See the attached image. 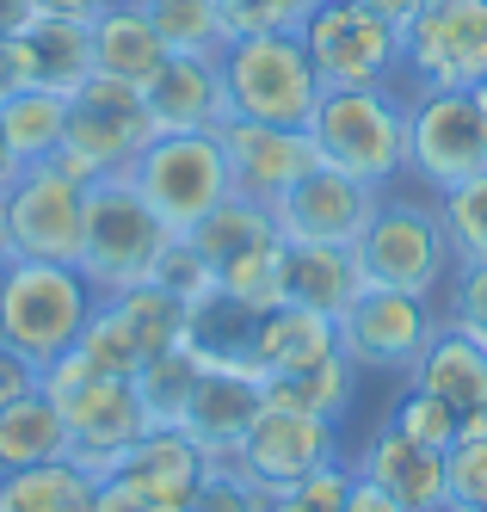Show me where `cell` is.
<instances>
[{
    "label": "cell",
    "mask_w": 487,
    "mask_h": 512,
    "mask_svg": "<svg viewBox=\"0 0 487 512\" xmlns=\"http://www.w3.org/2000/svg\"><path fill=\"white\" fill-rule=\"evenodd\" d=\"M309 142L321 167H340L364 186H401L407 179V93L395 87H327L315 118H309Z\"/></svg>",
    "instance_id": "1"
},
{
    "label": "cell",
    "mask_w": 487,
    "mask_h": 512,
    "mask_svg": "<svg viewBox=\"0 0 487 512\" xmlns=\"http://www.w3.org/2000/svg\"><path fill=\"white\" fill-rule=\"evenodd\" d=\"M99 290L81 266L56 260H0V346L25 352L37 371L81 346Z\"/></svg>",
    "instance_id": "2"
},
{
    "label": "cell",
    "mask_w": 487,
    "mask_h": 512,
    "mask_svg": "<svg viewBox=\"0 0 487 512\" xmlns=\"http://www.w3.org/2000/svg\"><path fill=\"white\" fill-rule=\"evenodd\" d=\"M358 266H364V284L377 290H407V297H432L444 278L457 272V253H451V235H444V216H438V198L420 192V186H389L377 216L364 223L358 235Z\"/></svg>",
    "instance_id": "3"
},
{
    "label": "cell",
    "mask_w": 487,
    "mask_h": 512,
    "mask_svg": "<svg viewBox=\"0 0 487 512\" xmlns=\"http://www.w3.org/2000/svg\"><path fill=\"white\" fill-rule=\"evenodd\" d=\"M216 62H222V87H229V118L309 130L327 93L296 31H247V38L222 44Z\"/></svg>",
    "instance_id": "4"
},
{
    "label": "cell",
    "mask_w": 487,
    "mask_h": 512,
    "mask_svg": "<svg viewBox=\"0 0 487 512\" xmlns=\"http://www.w3.org/2000/svg\"><path fill=\"white\" fill-rule=\"evenodd\" d=\"M44 395L68 420V457L87 463L93 475H111L118 457L155 426L136 383L130 377H99L81 352H62L56 364H44Z\"/></svg>",
    "instance_id": "5"
},
{
    "label": "cell",
    "mask_w": 487,
    "mask_h": 512,
    "mask_svg": "<svg viewBox=\"0 0 487 512\" xmlns=\"http://www.w3.org/2000/svg\"><path fill=\"white\" fill-rule=\"evenodd\" d=\"M167 241H173V229L148 210V198L130 186V179H93L81 260L74 266L87 272V284L99 290V297H118V290H130V284H148Z\"/></svg>",
    "instance_id": "6"
},
{
    "label": "cell",
    "mask_w": 487,
    "mask_h": 512,
    "mask_svg": "<svg viewBox=\"0 0 487 512\" xmlns=\"http://www.w3.org/2000/svg\"><path fill=\"white\" fill-rule=\"evenodd\" d=\"M124 179L148 198V210H155L173 235L198 229L222 198H235L229 155H222V136L216 130H167V136H155L130 161Z\"/></svg>",
    "instance_id": "7"
},
{
    "label": "cell",
    "mask_w": 487,
    "mask_h": 512,
    "mask_svg": "<svg viewBox=\"0 0 487 512\" xmlns=\"http://www.w3.org/2000/svg\"><path fill=\"white\" fill-rule=\"evenodd\" d=\"M487 81V0H420L401 19L407 93H475Z\"/></svg>",
    "instance_id": "8"
},
{
    "label": "cell",
    "mask_w": 487,
    "mask_h": 512,
    "mask_svg": "<svg viewBox=\"0 0 487 512\" xmlns=\"http://www.w3.org/2000/svg\"><path fill=\"white\" fill-rule=\"evenodd\" d=\"M481 173H487L481 99L475 93H407V186L444 198Z\"/></svg>",
    "instance_id": "9"
},
{
    "label": "cell",
    "mask_w": 487,
    "mask_h": 512,
    "mask_svg": "<svg viewBox=\"0 0 487 512\" xmlns=\"http://www.w3.org/2000/svg\"><path fill=\"white\" fill-rule=\"evenodd\" d=\"M321 87H395L401 81V25L364 0H315L296 25Z\"/></svg>",
    "instance_id": "10"
},
{
    "label": "cell",
    "mask_w": 487,
    "mask_h": 512,
    "mask_svg": "<svg viewBox=\"0 0 487 512\" xmlns=\"http://www.w3.org/2000/svg\"><path fill=\"white\" fill-rule=\"evenodd\" d=\"M87 192H93V179L74 173L62 155L19 167L13 192L0 198V210H7V247H13V260H56V266L81 260Z\"/></svg>",
    "instance_id": "11"
},
{
    "label": "cell",
    "mask_w": 487,
    "mask_h": 512,
    "mask_svg": "<svg viewBox=\"0 0 487 512\" xmlns=\"http://www.w3.org/2000/svg\"><path fill=\"white\" fill-rule=\"evenodd\" d=\"M155 142V118L142 105V87L93 75L68 93V136H62V161L87 179H124L130 161Z\"/></svg>",
    "instance_id": "12"
},
{
    "label": "cell",
    "mask_w": 487,
    "mask_h": 512,
    "mask_svg": "<svg viewBox=\"0 0 487 512\" xmlns=\"http://www.w3.org/2000/svg\"><path fill=\"white\" fill-rule=\"evenodd\" d=\"M438 334V303L432 297H407V290H377L364 284V297L340 315V352L358 364L364 377H414L420 352Z\"/></svg>",
    "instance_id": "13"
},
{
    "label": "cell",
    "mask_w": 487,
    "mask_h": 512,
    "mask_svg": "<svg viewBox=\"0 0 487 512\" xmlns=\"http://www.w3.org/2000/svg\"><path fill=\"white\" fill-rule=\"evenodd\" d=\"M377 204H383L377 186H364V179H352L340 167H309L272 204V223L290 247H358Z\"/></svg>",
    "instance_id": "14"
},
{
    "label": "cell",
    "mask_w": 487,
    "mask_h": 512,
    "mask_svg": "<svg viewBox=\"0 0 487 512\" xmlns=\"http://www.w3.org/2000/svg\"><path fill=\"white\" fill-rule=\"evenodd\" d=\"M327 457H340V426L321 420V414H303L290 401H266V414L247 426V438L235 445V469L247 482H259L266 494L303 482L309 469H321Z\"/></svg>",
    "instance_id": "15"
},
{
    "label": "cell",
    "mask_w": 487,
    "mask_h": 512,
    "mask_svg": "<svg viewBox=\"0 0 487 512\" xmlns=\"http://www.w3.org/2000/svg\"><path fill=\"white\" fill-rule=\"evenodd\" d=\"M216 136H222V155H229V186H235V198H253V204H278L309 167H321L309 130L222 118Z\"/></svg>",
    "instance_id": "16"
},
{
    "label": "cell",
    "mask_w": 487,
    "mask_h": 512,
    "mask_svg": "<svg viewBox=\"0 0 487 512\" xmlns=\"http://www.w3.org/2000/svg\"><path fill=\"white\" fill-rule=\"evenodd\" d=\"M259 414H266V377L247 371V364H204V377H198L192 401H185V414H179V432L192 438L210 463H229Z\"/></svg>",
    "instance_id": "17"
},
{
    "label": "cell",
    "mask_w": 487,
    "mask_h": 512,
    "mask_svg": "<svg viewBox=\"0 0 487 512\" xmlns=\"http://www.w3.org/2000/svg\"><path fill=\"white\" fill-rule=\"evenodd\" d=\"M352 469L364 482H377L395 506L407 512H451V482H444V451L420 445V438H407L401 426L377 420L364 432V445L346 451Z\"/></svg>",
    "instance_id": "18"
},
{
    "label": "cell",
    "mask_w": 487,
    "mask_h": 512,
    "mask_svg": "<svg viewBox=\"0 0 487 512\" xmlns=\"http://www.w3.org/2000/svg\"><path fill=\"white\" fill-rule=\"evenodd\" d=\"M204 475H210V457L179 426H148L136 445L118 457V469H111L105 482H124V488L148 494V500L167 506V512H185V506H192V494L204 488Z\"/></svg>",
    "instance_id": "19"
},
{
    "label": "cell",
    "mask_w": 487,
    "mask_h": 512,
    "mask_svg": "<svg viewBox=\"0 0 487 512\" xmlns=\"http://www.w3.org/2000/svg\"><path fill=\"white\" fill-rule=\"evenodd\" d=\"M142 105L155 118V136L167 130H222L229 118V87H222L216 56H167L161 75L142 87Z\"/></svg>",
    "instance_id": "20"
},
{
    "label": "cell",
    "mask_w": 487,
    "mask_h": 512,
    "mask_svg": "<svg viewBox=\"0 0 487 512\" xmlns=\"http://www.w3.org/2000/svg\"><path fill=\"white\" fill-rule=\"evenodd\" d=\"M333 352H340V321L321 309H303V303H278L253 321L247 364L259 377H290V371H309V364H321Z\"/></svg>",
    "instance_id": "21"
},
{
    "label": "cell",
    "mask_w": 487,
    "mask_h": 512,
    "mask_svg": "<svg viewBox=\"0 0 487 512\" xmlns=\"http://www.w3.org/2000/svg\"><path fill=\"white\" fill-rule=\"evenodd\" d=\"M167 56L173 50L161 44V31H155V19H148L142 0H111V7L93 19V75L148 87L161 75Z\"/></svg>",
    "instance_id": "22"
},
{
    "label": "cell",
    "mask_w": 487,
    "mask_h": 512,
    "mask_svg": "<svg viewBox=\"0 0 487 512\" xmlns=\"http://www.w3.org/2000/svg\"><path fill=\"white\" fill-rule=\"evenodd\" d=\"M407 383L432 389L438 401H451V408L469 420V414L487 408V346L469 340L463 327H444V321H438V334H432V346L420 352V364H414V377H407Z\"/></svg>",
    "instance_id": "23"
},
{
    "label": "cell",
    "mask_w": 487,
    "mask_h": 512,
    "mask_svg": "<svg viewBox=\"0 0 487 512\" xmlns=\"http://www.w3.org/2000/svg\"><path fill=\"white\" fill-rule=\"evenodd\" d=\"M364 297V266L352 247H290L284 260V303H303L340 321Z\"/></svg>",
    "instance_id": "24"
},
{
    "label": "cell",
    "mask_w": 487,
    "mask_h": 512,
    "mask_svg": "<svg viewBox=\"0 0 487 512\" xmlns=\"http://www.w3.org/2000/svg\"><path fill=\"white\" fill-rule=\"evenodd\" d=\"M99 482L87 463L56 457L0 475V512H99Z\"/></svg>",
    "instance_id": "25"
},
{
    "label": "cell",
    "mask_w": 487,
    "mask_h": 512,
    "mask_svg": "<svg viewBox=\"0 0 487 512\" xmlns=\"http://www.w3.org/2000/svg\"><path fill=\"white\" fill-rule=\"evenodd\" d=\"M56 457H68V420L56 401L44 389L0 401V475L31 469V463H56Z\"/></svg>",
    "instance_id": "26"
},
{
    "label": "cell",
    "mask_w": 487,
    "mask_h": 512,
    "mask_svg": "<svg viewBox=\"0 0 487 512\" xmlns=\"http://www.w3.org/2000/svg\"><path fill=\"white\" fill-rule=\"evenodd\" d=\"M25 50H31L37 87H50V93H74L81 81H93V25L87 19L37 13V25L25 31Z\"/></svg>",
    "instance_id": "27"
},
{
    "label": "cell",
    "mask_w": 487,
    "mask_h": 512,
    "mask_svg": "<svg viewBox=\"0 0 487 512\" xmlns=\"http://www.w3.org/2000/svg\"><path fill=\"white\" fill-rule=\"evenodd\" d=\"M358 383L364 371L346 358V352H333L321 364H309V371H290V377H266V401H290V408H303V414H321L340 426L352 414V401H358Z\"/></svg>",
    "instance_id": "28"
},
{
    "label": "cell",
    "mask_w": 487,
    "mask_h": 512,
    "mask_svg": "<svg viewBox=\"0 0 487 512\" xmlns=\"http://www.w3.org/2000/svg\"><path fill=\"white\" fill-rule=\"evenodd\" d=\"M0 124H7V142L19 167L31 161H56L62 155V136H68V93H50V87H25L0 105Z\"/></svg>",
    "instance_id": "29"
},
{
    "label": "cell",
    "mask_w": 487,
    "mask_h": 512,
    "mask_svg": "<svg viewBox=\"0 0 487 512\" xmlns=\"http://www.w3.org/2000/svg\"><path fill=\"white\" fill-rule=\"evenodd\" d=\"M284 260H290V241L272 229V235H259L253 247H241L235 260L216 266V290H229L241 309L266 315V309L284 303Z\"/></svg>",
    "instance_id": "30"
},
{
    "label": "cell",
    "mask_w": 487,
    "mask_h": 512,
    "mask_svg": "<svg viewBox=\"0 0 487 512\" xmlns=\"http://www.w3.org/2000/svg\"><path fill=\"white\" fill-rule=\"evenodd\" d=\"M253 309H241L229 290H210L204 303H192V327H185V346H192L204 364H247L253 346ZM253 371V364H247Z\"/></svg>",
    "instance_id": "31"
},
{
    "label": "cell",
    "mask_w": 487,
    "mask_h": 512,
    "mask_svg": "<svg viewBox=\"0 0 487 512\" xmlns=\"http://www.w3.org/2000/svg\"><path fill=\"white\" fill-rule=\"evenodd\" d=\"M198 377H204V358H198L192 346H167V352L148 358L130 383H136V395H142L148 420H155V426H179V414H185V401H192Z\"/></svg>",
    "instance_id": "32"
},
{
    "label": "cell",
    "mask_w": 487,
    "mask_h": 512,
    "mask_svg": "<svg viewBox=\"0 0 487 512\" xmlns=\"http://www.w3.org/2000/svg\"><path fill=\"white\" fill-rule=\"evenodd\" d=\"M111 303L124 309V321L136 327V340H142V352H148V358L167 352V346H185V327H192V303H179L173 290H161L155 278L118 290Z\"/></svg>",
    "instance_id": "33"
},
{
    "label": "cell",
    "mask_w": 487,
    "mask_h": 512,
    "mask_svg": "<svg viewBox=\"0 0 487 512\" xmlns=\"http://www.w3.org/2000/svg\"><path fill=\"white\" fill-rule=\"evenodd\" d=\"M142 7L173 56H222V44H229L216 0H142Z\"/></svg>",
    "instance_id": "34"
},
{
    "label": "cell",
    "mask_w": 487,
    "mask_h": 512,
    "mask_svg": "<svg viewBox=\"0 0 487 512\" xmlns=\"http://www.w3.org/2000/svg\"><path fill=\"white\" fill-rule=\"evenodd\" d=\"M278 223H272V204H253V198H222L198 229H185L192 235V247L204 253L210 266H222V260H235L241 247H253L259 235H272Z\"/></svg>",
    "instance_id": "35"
},
{
    "label": "cell",
    "mask_w": 487,
    "mask_h": 512,
    "mask_svg": "<svg viewBox=\"0 0 487 512\" xmlns=\"http://www.w3.org/2000/svg\"><path fill=\"white\" fill-rule=\"evenodd\" d=\"M74 352H81L99 377H136L142 364H148L136 327L124 321V309L111 303V297H99V309H93V321H87V334H81V346H74Z\"/></svg>",
    "instance_id": "36"
},
{
    "label": "cell",
    "mask_w": 487,
    "mask_h": 512,
    "mask_svg": "<svg viewBox=\"0 0 487 512\" xmlns=\"http://www.w3.org/2000/svg\"><path fill=\"white\" fill-rule=\"evenodd\" d=\"M383 420L401 426L407 438H420V445H432V451H451V438L463 432V414L451 408V401H438L432 389H420V383H395Z\"/></svg>",
    "instance_id": "37"
},
{
    "label": "cell",
    "mask_w": 487,
    "mask_h": 512,
    "mask_svg": "<svg viewBox=\"0 0 487 512\" xmlns=\"http://www.w3.org/2000/svg\"><path fill=\"white\" fill-rule=\"evenodd\" d=\"M444 482H451V512L487 506V408L463 420V432L444 451Z\"/></svg>",
    "instance_id": "38"
},
{
    "label": "cell",
    "mask_w": 487,
    "mask_h": 512,
    "mask_svg": "<svg viewBox=\"0 0 487 512\" xmlns=\"http://www.w3.org/2000/svg\"><path fill=\"white\" fill-rule=\"evenodd\" d=\"M352 482H358V469H352V457L340 451V457H327L321 469H309L303 482L278 488L266 512H346V500H352Z\"/></svg>",
    "instance_id": "39"
},
{
    "label": "cell",
    "mask_w": 487,
    "mask_h": 512,
    "mask_svg": "<svg viewBox=\"0 0 487 512\" xmlns=\"http://www.w3.org/2000/svg\"><path fill=\"white\" fill-rule=\"evenodd\" d=\"M438 321L487 346V260H457V272L438 290Z\"/></svg>",
    "instance_id": "40"
},
{
    "label": "cell",
    "mask_w": 487,
    "mask_h": 512,
    "mask_svg": "<svg viewBox=\"0 0 487 512\" xmlns=\"http://www.w3.org/2000/svg\"><path fill=\"white\" fill-rule=\"evenodd\" d=\"M438 216H444V235H451L457 260H487V173L457 192H444Z\"/></svg>",
    "instance_id": "41"
},
{
    "label": "cell",
    "mask_w": 487,
    "mask_h": 512,
    "mask_svg": "<svg viewBox=\"0 0 487 512\" xmlns=\"http://www.w3.org/2000/svg\"><path fill=\"white\" fill-rule=\"evenodd\" d=\"M155 284L173 290L179 303H204L210 290H216V266L192 247V235H173V241L161 247V260H155Z\"/></svg>",
    "instance_id": "42"
},
{
    "label": "cell",
    "mask_w": 487,
    "mask_h": 512,
    "mask_svg": "<svg viewBox=\"0 0 487 512\" xmlns=\"http://www.w3.org/2000/svg\"><path fill=\"white\" fill-rule=\"evenodd\" d=\"M266 506H272V494L259 488V482H247L235 463H210L204 488L192 494V506H185V512H266Z\"/></svg>",
    "instance_id": "43"
},
{
    "label": "cell",
    "mask_w": 487,
    "mask_h": 512,
    "mask_svg": "<svg viewBox=\"0 0 487 512\" xmlns=\"http://www.w3.org/2000/svg\"><path fill=\"white\" fill-rule=\"evenodd\" d=\"M315 0H216L229 38H247V31H296L309 19Z\"/></svg>",
    "instance_id": "44"
},
{
    "label": "cell",
    "mask_w": 487,
    "mask_h": 512,
    "mask_svg": "<svg viewBox=\"0 0 487 512\" xmlns=\"http://www.w3.org/2000/svg\"><path fill=\"white\" fill-rule=\"evenodd\" d=\"M25 87H37V75H31V50H25V31H19V38H0V105Z\"/></svg>",
    "instance_id": "45"
},
{
    "label": "cell",
    "mask_w": 487,
    "mask_h": 512,
    "mask_svg": "<svg viewBox=\"0 0 487 512\" xmlns=\"http://www.w3.org/2000/svg\"><path fill=\"white\" fill-rule=\"evenodd\" d=\"M99 512H167V506H155L148 494H136L124 482H99Z\"/></svg>",
    "instance_id": "46"
},
{
    "label": "cell",
    "mask_w": 487,
    "mask_h": 512,
    "mask_svg": "<svg viewBox=\"0 0 487 512\" xmlns=\"http://www.w3.org/2000/svg\"><path fill=\"white\" fill-rule=\"evenodd\" d=\"M346 512H407V506H395L377 482H364V475H358V482H352V500H346Z\"/></svg>",
    "instance_id": "47"
},
{
    "label": "cell",
    "mask_w": 487,
    "mask_h": 512,
    "mask_svg": "<svg viewBox=\"0 0 487 512\" xmlns=\"http://www.w3.org/2000/svg\"><path fill=\"white\" fill-rule=\"evenodd\" d=\"M37 25V0H0V38H19Z\"/></svg>",
    "instance_id": "48"
},
{
    "label": "cell",
    "mask_w": 487,
    "mask_h": 512,
    "mask_svg": "<svg viewBox=\"0 0 487 512\" xmlns=\"http://www.w3.org/2000/svg\"><path fill=\"white\" fill-rule=\"evenodd\" d=\"M105 7H111V0H37V13H56V19H87V25H93Z\"/></svg>",
    "instance_id": "49"
},
{
    "label": "cell",
    "mask_w": 487,
    "mask_h": 512,
    "mask_svg": "<svg viewBox=\"0 0 487 512\" xmlns=\"http://www.w3.org/2000/svg\"><path fill=\"white\" fill-rule=\"evenodd\" d=\"M13 179H19V155H13V142H7V124H0V198L13 192Z\"/></svg>",
    "instance_id": "50"
},
{
    "label": "cell",
    "mask_w": 487,
    "mask_h": 512,
    "mask_svg": "<svg viewBox=\"0 0 487 512\" xmlns=\"http://www.w3.org/2000/svg\"><path fill=\"white\" fill-rule=\"evenodd\" d=\"M364 7H377L383 19H395V25H401L407 13H414V7H420V0H364Z\"/></svg>",
    "instance_id": "51"
},
{
    "label": "cell",
    "mask_w": 487,
    "mask_h": 512,
    "mask_svg": "<svg viewBox=\"0 0 487 512\" xmlns=\"http://www.w3.org/2000/svg\"><path fill=\"white\" fill-rule=\"evenodd\" d=\"M0 260H13V247H7V210H0Z\"/></svg>",
    "instance_id": "52"
},
{
    "label": "cell",
    "mask_w": 487,
    "mask_h": 512,
    "mask_svg": "<svg viewBox=\"0 0 487 512\" xmlns=\"http://www.w3.org/2000/svg\"><path fill=\"white\" fill-rule=\"evenodd\" d=\"M475 99H481V112H487V81H481V87H475Z\"/></svg>",
    "instance_id": "53"
},
{
    "label": "cell",
    "mask_w": 487,
    "mask_h": 512,
    "mask_svg": "<svg viewBox=\"0 0 487 512\" xmlns=\"http://www.w3.org/2000/svg\"><path fill=\"white\" fill-rule=\"evenodd\" d=\"M475 512H487V506H475Z\"/></svg>",
    "instance_id": "54"
}]
</instances>
